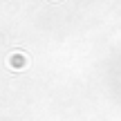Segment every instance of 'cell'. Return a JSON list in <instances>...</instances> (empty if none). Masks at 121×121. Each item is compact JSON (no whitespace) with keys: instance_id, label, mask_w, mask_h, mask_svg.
<instances>
[{"instance_id":"1","label":"cell","mask_w":121,"mask_h":121,"mask_svg":"<svg viewBox=\"0 0 121 121\" xmlns=\"http://www.w3.org/2000/svg\"><path fill=\"white\" fill-rule=\"evenodd\" d=\"M27 63H29V58H27L25 52H11V54H9V58H7L9 69H25Z\"/></svg>"}]
</instances>
